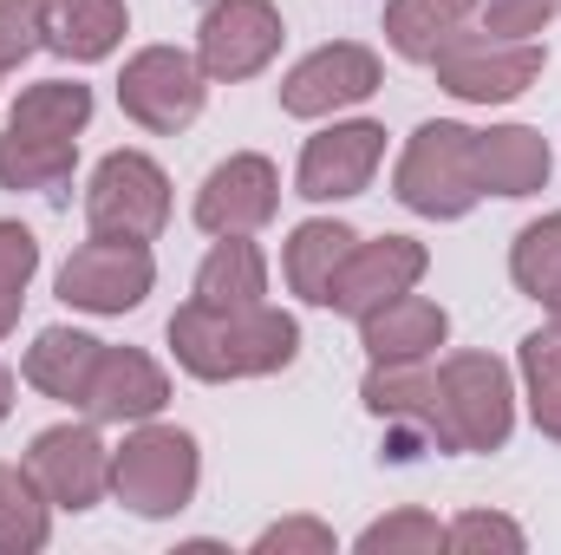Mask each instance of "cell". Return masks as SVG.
<instances>
[{
	"mask_svg": "<svg viewBox=\"0 0 561 555\" xmlns=\"http://www.w3.org/2000/svg\"><path fill=\"white\" fill-rule=\"evenodd\" d=\"M170 353L190 380L203 386H229V380H268L280 366H294L300 353V320L280 307H176L170 314Z\"/></svg>",
	"mask_w": 561,
	"mask_h": 555,
	"instance_id": "1",
	"label": "cell"
},
{
	"mask_svg": "<svg viewBox=\"0 0 561 555\" xmlns=\"http://www.w3.org/2000/svg\"><path fill=\"white\" fill-rule=\"evenodd\" d=\"M392 196L431 216V223H457L483 203V177H477V132L457 125V118H431L412 132L399 170H392Z\"/></svg>",
	"mask_w": 561,
	"mask_h": 555,
	"instance_id": "2",
	"label": "cell"
},
{
	"mask_svg": "<svg viewBox=\"0 0 561 555\" xmlns=\"http://www.w3.org/2000/svg\"><path fill=\"white\" fill-rule=\"evenodd\" d=\"M437 431L444 451H503L516 431V386L496 353H450L437 366Z\"/></svg>",
	"mask_w": 561,
	"mask_h": 555,
	"instance_id": "3",
	"label": "cell"
},
{
	"mask_svg": "<svg viewBox=\"0 0 561 555\" xmlns=\"http://www.w3.org/2000/svg\"><path fill=\"white\" fill-rule=\"evenodd\" d=\"M196 484H203V451L176 424H150L144 418L138 431L112 451V497L125 510H138V517H176V510H190Z\"/></svg>",
	"mask_w": 561,
	"mask_h": 555,
	"instance_id": "4",
	"label": "cell"
},
{
	"mask_svg": "<svg viewBox=\"0 0 561 555\" xmlns=\"http://www.w3.org/2000/svg\"><path fill=\"white\" fill-rule=\"evenodd\" d=\"M203 92H209V72L183 46H144V53L125 59V79H118L125 118L144 125V132H157V138L190 132L196 112H203Z\"/></svg>",
	"mask_w": 561,
	"mask_h": 555,
	"instance_id": "5",
	"label": "cell"
},
{
	"mask_svg": "<svg viewBox=\"0 0 561 555\" xmlns=\"http://www.w3.org/2000/svg\"><path fill=\"white\" fill-rule=\"evenodd\" d=\"M85 223H92V236H138V242L163 236V223H170L163 163L144 150H112L85 183Z\"/></svg>",
	"mask_w": 561,
	"mask_h": 555,
	"instance_id": "6",
	"label": "cell"
},
{
	"mask_svg": "<svg viewBox=\"0 0 561 555\" xmlns=\"http://www.w3.org/2000/svg\"><path fill=\"white\" fill-rule=\"evenodd\" d=\"M150 287H157V262L138 236H92L59 269V301L79 314H131Z\"/></svg>",
	"mask_w": 561,
	"mask_h": 555,
	"instance_id": "7",
	"label": "cell"
},
{
	"mask_svg": "<svg viewBox=\"0 0 561 555\" xmlns=\"http://www.w3.org/2000/svg\"><path fill=\"white\" fill-rule=\"evenodd\" d=\"M542 66H549V53L536 39H496V33L483 39V33H463L450 53H437L431 72L463 105H510V99H523L542 79Z\"/></svg>",
	"mask_w": 561,
	"mask_h": 555,
	"instance_id": "8",
	"label": "cell"
},
{
	"mask_svg": "<svg viewBox=\"0 0 561 555\" xmlns=\"http://www.w3.org/2000/svg\"><path fill=\"white\" fill-rule=\"evenodd\" d=\"M280 7L275 0H209L203 26H196V66L216 86L255 79L268 72V59L280 53Z\"/></svg>",
	"mask_w": 561,
	"mask_h": 555,
	"instance_id": "9",
	"label": "cell"
},
{
	"mask_svg": "<svg viewBox=\"0 0 561 555\" xmlns=\"http://www.w3.org/2000/svg\"><path fill=\"white\" fill-rule=\"evenodd\" d=\"M386 86V66L373 46L359 39H333L320 53H307L287 79H280V112L287 118H333L346 105H366Z\"/></svg>",
	"mask_w": 561,
	"mask_h": 555,
	"instance_id": "10",
	"label": "cell"
},
{
	"mask_svg": "<svg viewBox=\"0 0 561 555\" xmlns=\"http://www.w3.org/2000/svg\"><path fill=\"white\" fill-rule=\"evenodd\" d=\"M26 471L53 510L79 517V510L105 503V490H112V444L92 424H46L26 451Z\"/></svg>",
	"mask_w": 561,
	"mask_h": 555,
	"instance_id": "11",
	"label": "cell"
},
{
	"mask_svg": "<svg viewBox=\"0 0 561 555\" xmlns=\"http://www.w3.org/2000/svg\"><path fill=\"white\" fill-rule=\"evenodd\" d=\"M359 399H366L373 418L392 424V457L444 451V431H437V366L431 360H373Z\"/></svg>",
	"mask_w": 561,
	"mask_h": 555,
	"instance_id": "12",
	"label": "cell"
},
{
	"mask_svg": "<svg viewBox=\"0 0 561 555\" xmlns=\"http://www.w3.org/2000/svg\"><path fill=\"white\" fill-rule=\"evenodd\" d=\"M275 209H280V170L262 150L222 157L196 190V229H209V236H255L262 223H275Z\"/></svg>",
	"mask_w": 561,
	"mask_h": 555,
	"instance_id": "13",
	"label": "cell"
},
{
	"mask_svg": "<svg viewBox=\"0 0 561 555\" xmlns=\"http://www.w3.org/2000/svg\"><path fill=\"white\" fill-rule=\"evenodd\" d=\"M379 157H386V125H373V118L327 125L320 138H307V150H300L294 190L307 203H346V196H359L379 177Z\"/></svg>",
	"mask_w": 561,
	"mask_h": 555,
	"instance_id": "14",
	"label": "cell"
},
{
	"mask_svg": "<svg viewBox=\"0 0 561 555\" xmlns=\"http://www.w3.org/2000/svg\"><path fill=\"white\" fill-rule=\"evenodd\" d=\"M431 269V256H424V242L412 236H379V242H353V256H346V269L333 281V314H373V307H386V301H399V294H412Z\"/></svg>",
	"mask_w": 561,
	"mask_h": 555,
	"instance_id": "15",
	"label": "cell"
},
{
	"mask_svg": "<svg viewBox=\"0 0 561 555\" xmlns=\"http://www.w3.org/2000/svg\"><path fill=\"white\" fill-rule=\"evenodd\" d=\"M170 406V380L163 366L138 353V347H105L99 366H92V386H85V406L92 424H144Z\"/></svg>",
	"mask_w": 561,
	"mask_h": 555,
	"instance_id": "16",
	"label": "cell"
},
{
	"mask_svg": "<svg viewBox=\"0 0 561 555\" xmlns=\"http://www.w3.org/2000/svg\"><path fill=\"white\" fill-rule=\"evenodd\" d=\"M125 26H131L125 0H39V46L72 66L112 59Z\"/></svg>",
	"mask_w": 561,
	"mask_h": 555,
	"instance_id": "17",
	"label": "cell"
},
{
	"mask_svg": "<svg viewBox=\"0 0 561 555\" xmlns=\"http://www.w3.org/2000/svg\"><path fill=\"white\" fill-rule=\"evenodd\" d=\"M450 340V314L424 294H399L373 314H359V347L366 360H431Z\"/></svg>",
	"mask_w": 561,
	"mask_h": 555,
	"instance_id": "18",
	"label": "cell"
},
{
	"mask_svg": "<svg viewBox=\"0 0 561 555\" xmlns=\"http://www.w3.org/2000/svg\"><path fill=\"white\" fill-rule=\"evenodd\" d=\"M483 0H386V46L412 66H437V53H450Z\"/></svg>",
	"mask_w": 561,
	"mask_h": 555,
	"instance_id": "19",
	"label": "cell"
},
{
	"mask_svg": "<svg viewBox=\"0 0 561 555\" xmlns=\"http://www.w3.org/2000/svg\"><path fill=\"white\" fill-rule=\"evenodd\" d=\"M99 353H105V340H92V333H79V327H46V333L26 347V360H20V380H26L33 393L59 399V406H85V386H92Z\"/></svg>",
	"mask_w": 561,
	"mask_h": 555,
	"instance_id": "20",
	"label": "cell"
},
{
	"mask_svg": "<svg viewBox=\"0 0 561 555\" xmlns=\"http://www.w3.org/2000/svg\"><path fill=\"white\" fill-rule=\"evenodd\" d=\"M556 157L549 138L529 132V125H496V132H477V177H483V196H536L549 183Z\"/></svg>",
	"mask_w": 561,
	"mask_h": 555,
	"instance_id": "21",
	"label": "cell"
},
{
	"mask_svg": "<svg viewBox=\"0 0 561 555\" xmlns=\"http://www.w3.org/2000/svg\"><path fill=\"white\" fill-rule=\"evenodd\" d=\"M353 229L346 223H327V216H313V223H300L294 236H287V287L307 301V307H333V281L346 269V256H353Z\"/></svg>",
	"mask_w": 561,
	"mask_h": 555,
	"instance_id": "22",
	"label": "cell"
},
{
	"mask_svg": "<svg viewBox=\"0 0 561 555\" xmlns=\"http://www.w3.org/2000/svg\"><path fill=\"white\" fill-rule=\"evenodd\" d=\"M203 307H262L268 301V256L249 236H216V249L196 269V294Z\"/></svg>",
	"mask_w": 561,
	"mask_h": 555,
	"instance_id": "23",
	"label": "cell"
},
{
	"mask_svg": "<svg viewBox=\"0 0 561 555\" xmlns=\"http://www.w3.org/2000/svg\"><path fill=\"white\" fill-rule=\"evenodd\" d=\"M79 170V138L7 125L0 132V190H59Z\"/></svg>",
	"mask_w": 561,
	"mask_h": 555,
	"instance_id": "24",
	"label": "cell"
},
{
	"mask_svg": "<svg viewBox=\"0 0 561 555\" xmlns=\"http://www.w3.org/2000/svg\"><path fill=\"white\" fill-rule=\"evenodd\" d=\"M53 536V503L26 464H0V555H33Z\"/></svg>",
	"mask_w": 561,
	"mask_h": 555,
	"instance_id": "25",
	"label": "cell"
},
{
	"mask_svg": "<svg viewBox=\"0 0 561 555\" xmlns=\"http://www.w3.org/2000/svg\"><path fill=\"white\" fill-rule=\"evenodd\" d=\"M7 125H33V132L79 138L92 125V86H79V79H39V86L20 92V105H13Z\"/></svg>",
	"mask_w": 561,
	"mask_h": 555,
	"instance_id": "26",
	"label": "cell"
},
{
	"mask_svg": "<svg viewBox=\"0 0 561 555\" xmlns=\"http://www.w3.org/2000/svg\"><path fill=\"white\" fill-rule=\"evenodd\" d=\"M523 393H529V418L549 438L561 424V327H536L523 340Z\"/></svg>",
	"mask_w": 561,
	"mask_h": 555,
	"instance_id": "27",
	"label": "cell"
},
{
	"mask_svg": "<svg viewBox=\"0 0 561 555\" xmlns=\"http://www.w3.org/2000/svg\"><path fill=\"white\" fill-rule=\"evenodd\" d=\"M510 281L529 294V301H549L561 287V209L529 223L516 242H510Z\"/></svg>",
	"mask_w": 561,
	"mask_h": 555,
	"instance_id": "28",
	"label": "cell"
},
{
	"mask_svg": "<svg viewBox=\"0 0 561 555\" xmlns=\"http://www.w3.org/2000/svg\"><path fill=\"white\" fill-rule=\"evenodd\" d=\"M444 550V523L424 510H392L379 523L359 530V555H437Z\"/></svg>",
	"mask_w": 561,
	"mask_h": 555,
	"instance_id": "29",
	"label": "cell"
},
{
	"mask_svg": "<svg viewBox=\"0 0 561 555\" xmlns=\"http://www.w3.org/2000/svg\"><path fill=\"white\" fill-rule=\"evenodd\" d=\"M523 523L496 517V510H463L450 530H444V550L450 555H523Z\"/></svg>",
	"mask_w": 561,
	"mask_h": 555,
	"instance_id": "30",
	"label": "cell"
},
{
	"mask_svg": "<svg viewBox=\"0 0 561 555\" xmlns=\"http://www.w3.org/2000/svg\"><path fill=\"white\" fill-rule=\"evenodd\" d=\"M33 275H39V236L26 223H0V294L26 301Z\"/></svg>",
	"mask_w": 561,
	"mask_h": 555,
	"instance_id": "31",
	"label": "cell"
},
{
	"mask_svg": "<svg viewBox=\"0 0 561 555\" xmlns=\"http://www.w3.org/2000/svg\"><path fill=\"white\" fill-rule=\"evenodd\" d=\"M561 0H483L477 13H483V33H496V39H536L549 20H556Z\"/></svg>",
	"mask_w": 561,
	"mask_h": 555,
	"instance_id": "32",
	"label": "cell"
},
{
	"mask_svg": "<svg viewBox=\"0 0 561 555\" xmlns=\"http://www.w3.org/2000/svg\"><path fill=\"white\" fill-rule=\"evenodd\" d=\"M39 46V0H0V72L26 66Z\"/></svg>",
	"mask_w": 561,
	"mask_h": 555,
	"instance_id": "33",
	"label": "cell"
},
{
	"mask_svg": "<svg viewBox=\"0 0 561 555\" xmlns=\"http://www.w3.org/2000/svg\"><path fill=\"white\" fill-rule=\"evenodd\" d=\"M255 555H333V530L313 517H287V523L255 536Z\"/></svg>",
	"mask_w": 561,
	"mask_h": 555,
	"instance_id": "34",
	"label": "cell"
},
{
	"mask_svg": "<svg viewBox=\"0 0 561 555\" xmlns=\"http://www.w3.org/2000/svg\"><path fill=\"white\" fill-rule=\"evenodd\" d=\"M20 307H26V301H7V294H0V340L20 327Z\"/></svg>",
	"mask_w": 561,
	"mask_h": 555,
	"instance_id": "35",
	"label": "cell"
},
{
	"mask_svg": "<svg viewBox=\"0 0 561 555\" xmlns=\"http://www.w3.org/2000/svg\"><path fill=\"white\" fill-rule=\"evenodd\" d=\"M7 412H13V373L0 366V424H7Z\"/></svg>",
	"mask_w": 561,
	"mask_h": 555,
	"instance_id": "36",
	"label": "cell"
},
{
	"mask_svg": "<svg viewBox=\"0 0 561 555\" xmlns=\"http://www.w3.org/2000/svg\"><path fill=\"white\" fill-rule=\"evenodd\" d=\"M542 307H549V327H561V287L549 294V301H542Z\"/></svg>",
	"mask_w": 561,
	"mask_h": 555,
	"instance_id": "37",
	"label": "cell"
},
{
	"mask_svg": "<svg viewBox=\"0 0 561 555\" xmlns=\"http://www.w3.org/2000/svg\"><path fill=\"white\" fill-rule=\"evenodd\" d=\"M549 438H556V444H561V424H556V431H549Z\"/></svg>",
	"mask_w": 561,
	"mask_h": 555,
	"instance_id": "38",
	"label": "cell"
}]
</instances>
